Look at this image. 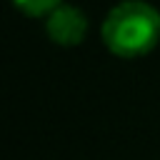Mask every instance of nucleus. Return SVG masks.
I'll return each instance as SVG.
<instances>
[{"label": "nucleus", "mask_w": 160, "mask_h": 160, "mask_svg": "<svg viewBox=\"0 0 160 160\" xmlns=\"http://www.w3.org/2000/svg\"><path fill=\"white\" fill-rule=\"evenodd\" d=\"M100 32L112 55L140 58L160 40V12L145 0H122L110 8Z\"/></svg>", "instance_id": "nucleus-1"}, {"label": "nucleus", "mask_w": 160, "mask_h": 160, "mask_svg": "<svg viewBox=\"0 0 160 160\" xmlns=\"http://www.w3.org/2000/svg\"><path fill=\"white\" fill-rule=\"evenodd\" d=\"M45 30H48V38L58 45H78L85 40L88 35V18L80 8L75 5H68L62 2L60 8H55L48 18H45Z\"/></svg>", "instance_id": "nucleus-2"}, {"label": "nucleus", "mask_w": 160, "mask_h": 160, "mask_svg": "<svg viewBox=\"0 0 160 160\" xmlns=\"http://www.w3.org/2000/svg\"><path fill=\"white\" fill-rule=\"evenodd\" d=\"M15 8L30 18H48L55 8L62 5V0H12Z\"/></svg>", "instance_id": "nucleus-3"}]
</instances>
